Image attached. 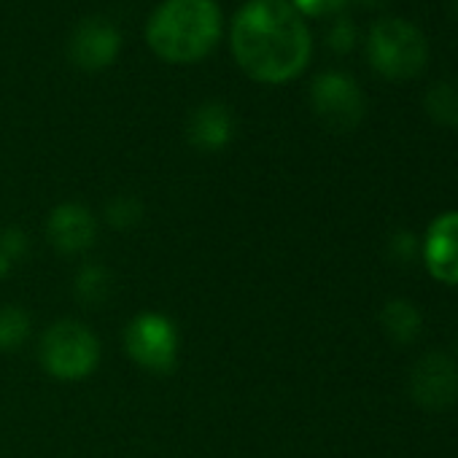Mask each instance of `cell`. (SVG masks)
<instances>
[{"label": "cell", "instance_id": "7", "mask_svg": "<svg viewBox=\"0 0 458 458\" xmlns=\"http://www.w3.org/2000/svg\"><path fill=\"white\" fill-rule=\"evenodd\" d=\"M412 399L426 410H445L458 399V367L445 353H428L412 367Z\"/></svg>", "mask_w": 458, "mask_h": 458}, {"label": "cell", "instance_id": "3", "mask_svg": "<svg viewBox=\"0 0 458 458\" xmlns=\"http://www.w3.org/2000/svg\"><path fill=\"white\" fill-rule=\"evenodd\" d=\"M367 60L372 71L388 81H410L428 63L426 36L407 20L386 17L367 36Z\"/></svg>", "mask_w": 458, "mask_h": 458}, {"label": "cell", "instance_id": "22", "mask_svg": "<svg viewBox=\"0 0 458 458\" xmlns=\"http://www.w3.org/2000/svg\"><path fill=\"white\" fill-rule=\"evenodd\" d=\"M450 9H453V14L458 17V0H453V4H450Z\"/></svg>", "mask_w": 458, "mask_h": 458}, {"label": "cell", "instance_id": "14", "mask_svg": "<svg viewBox=\"0 0 458 458\" xmlns=\"http://www.w3.org/2000/svg\"><path fill=\"white\" fill-rule=\"evenodd\" d=\"M30 337V316L20 308H0V351H17Z\"/></svg>", "mask_w": 458, "mask_h": 458}, {"label": "cell", "instance_id": "10", "mask_svg": "<svg viewBox=\"0 0 458 458\" xmlns=\"http://www.w3.org/2000/svg\"><path fill=\"white\" fill-rule=\"evenodd\" d=\"M49 241L63 254H79L87 251L98 238V221L95 216L76 202H63L52 210L47 224Z\"/></svg>", "mask_w": 458, "mask_h": 458}, {"label": "cell", "instance_id": "20", "mask_svg": "<svg viewBox=\"0 0 458 458\" xmlns=\"http://www.w3.org/2000/svg\"><path fill=\"white\" fill-rule=\"evenodd\" d=\"M12 265H14V262H12L4 251H0V278H6V276L12 273Z\"/></svg>", "mask_w": 458, "mask_h": 458}, {"label": "cell", "instance_id": "2", "mask_svg": "<svg viewBox=\"0 0 458 458\" xmlns=\"http://www.w3.org/2000/svg\"><path fill=\"white\" fill-rule=\"evenodd\" d=\"M221 36V9L216 0H165L146 22L148 49L170 65L205 60Z\"/></svg>", "mask_w": 458, "mask_h": 458}, {"label": "cell", "instance_id": "18", "mask_svg": "<svg viewBox=\"0 0 458 458\" xmlns=\"http://www.w3.org/2000/svg\"><path fill=\"white\" fill-rule=\"evenodd\" d=\"M329 47H332L335 52H340V55L351 52V49L356 47V25H353L351 20L340 17V20L335 22V28L329 30Z\"/></svg>", "mask_w": 458, "mask_h": 458}, {"label": "cell", "instance_id": "21", "mask_svg": "<svg viewBox=\"0 0 458 458\" xmlns=\"http://www.w3.org/2000/svg\"><path fill=\"white\" fill-rule=\"evenodd\" d=\"M359 4H364V6H369V9H377V6L386 4V0H359Z\"/></svg>", "mask_w": 458, "mask_h": 458}, {"label": "cell", "instance_id": "1", "mask_svg": "<svg viewBox=\"0 0 458 458\" xmlns=\"http://www.w3.org/2000/svg\"><path fill=\"white\" fill-rule=\"evenodd\" d=\"M229 44L241 71L262 84L297 79L313 49L305 17L289 0H249L233 20Z\"/></svg>", "mask_w": 458, "mask_h": 458}, {"label": "cell", "instance_id": "4", "mask_svg": "<svg viewBox=\"0 0 458 458\" xmlns=\"http://www.w3.org/2000/svg\"><path fill=\"white\" fill-rule=\"evenodd\" d=\"M41 361L60 380H81L100 361L98 337L79 321H57L41 343Z\"/></svg>", "mask_w": 458, "mask_h": 458}, {"label": "cell", "instance_id": "13", "mask_svg": "<svg viewBox=\"0 0 458 458\" xmlns=\"http://www.w3.org/2000/svg\"><path fill=\"white\" fill-rule=\"evenodd\" d=\"M426 108L437 124L458 127V84H434L426 95Z\"/></svg>", "mask_w": 458, "mask_h": 458}, {"label": "cell", "instance_id": "11", "mask_svg": "<svg viewBox=\"0 0 458 458\" xmlns=\"http://www.w3.org/2000/svg\"><path fill=\"white\" fill-rule=\"evenodd\" d=\"M235 132V119L224 103H202L186 122V138L199 151H221Z\"/></svg>", "mask_w": 458, "mask_h": 458}, {"label": "cell", "instance_id": "16", "mask_svg": "<svg viewBox=\"0 0 458 458\" xmlns=\"http://www.w3.org/2000/svg\"><path fill=\"white\" fill-rule=\"evenodd\" d=\"M106 216H108V221H111L114 226L127 229V226H135V224L140 221L143 205H140L138 199H132V197H119V199H114V202L108 205Z\"/></svg>", "mask_w": 458, "mask_h": 458}, {"label": "cell", "instance_id": "17", "mask_svg": "<svg viewBox=\"0 0 458 458\" xmlns=\"http://www.w3.org/2000/svg\"><path fill=\"white\" fill-rule=\"evenodd\" d=\"M302 17H329L343 14L351 0H289Z\"/></svg>", "mask_w": 458, "mask_h": 458}, {"label": "cell", "instance_id": "8", "mask_svg": "<svg viewBox=\"0 0 458 458\" xmlns=\"http://www.w3.org/2000/svg\"><path fill=\"white\" fill-rule=\"evenodd\" d=\"M122 49V36L116 30V25L95 17V20H84L68 44V55L71 63L81 71H103L108 65H114V60L119 57Z\"/></svg>", "mask_w": 458, "mask_h": 458}, {"label": "cell", "instance_id": "15", "mask_svg": "<svg viewBox=\"0 0 458 458\" xmlns=\"http://www.w3.org/2000/svg\"><path fill=\"white\" fill-rule=\"evenodd\" d=\"M111 292V278L108 270L100 265H87L79 276H76V294L81 302L87 305H100Z\"/></svg>", "mask_w": 458, "mask_h": 458}, {"label": "cell", "instance_id": "5", "mask_svg": "<svg viewBox=\"0 0 458 458\" xmlns=\"http://www.w3.org/2000/svg\"><path fill=\"white\" fill-rule=\"evenodd\" d=\"M310 103L318 122L332 132H351L364 119V92L340 71L316 76L310 84Z\"/></svg>", "mask_w": 458, "mask_h": 458}, {"label": "cell", "instance_id": "12", "mask_svg": "<svg viewBox=\"0 0 458 458\" xmlns=\"http://www.w3.org/2000/svg\"><path fill=\"white\" fill-rule=\"evenodd\" d=\"M383 329L394 343H412L420 332V313L407 300H391L380 313Z\"/></svg>", "mask_w": 458, "mask_h": 458}, {"label": "cell", "instance_id": "6", "mask_svg": "<svg viewBox=\"0 0 458 458\" xmlns=\"http://www.w3.org/2000/svg\"><path fill=\"white\" fill-rule=\"evenodd\" d=\"M127 353L148 372H170L178 361V332L162 313H140L124 332Z\"/></svg>", "mask_w": 458, "mask_h": 458}, {"label": "cell", "instance_id": "9", "mask_svg": "<svg viewBox=\"0 0 458 458\" xmlns=\"http://www.w3.org/2000/svg\"><path fill=\"white\" fill-rule=\"evenodd\" d=\"M423 262L437 281L458 284V210L434 218L423 241Z\"/></svg>", "mask_w": 458, "mask_h": 458}, {"label": "cell", "instance_id": "19", "mask_svg": "<svg viewBox=\"0 0 458 458\" xmlns=\"http://www.w3.org/2000/svg\"><path fill=\"white\" fill-rule=\"evenodd\" d=\"M0 251H4L12 262L20 259L28 251V235L22 233V229H17V226L4 229V233H0Z\"/></svg>", "mask_w": 458, "mask_h": 458}]
</instances>
